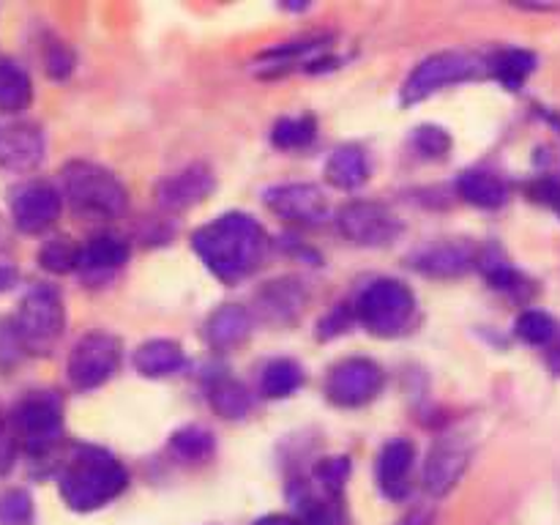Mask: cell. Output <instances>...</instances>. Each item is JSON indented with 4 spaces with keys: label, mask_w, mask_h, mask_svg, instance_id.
I'll return each instance as SVG.
<instances>
[{
    "label": "cell",
    "mask_w": 560,
    "mask_h": 525,
    "mask_svg": "<svg viewBox=\"0 0 560 525\" xmlns=\"http://www.w3.org/2000/svg\"><path fill=\"white\" fill-rule=\"evenodd\" d=\"M120 366V342L107 331H91L71 348L69 372L71 386L80 392L104 386Z\"/></svg>",
    "instance_id": "ba28073f"
},
{
    "label": "cell",
    "mask_w": 560,
    "mask_h": 525,
    "mask_svg": "<svg viewBox=\"0 0 560 525\" xmlns=\"http://www.w3.org/2000/svg\"><path fill=\"white\" fill-rule=\"evenodd\" d=\"M547 364H550V370L556 372V375H560V334L550 342V353H547Z\"/></svg>",
    "instance_id": "ab89813d"
},
{
    "label": "cell",
    "mask_w": 560,
    "mask_h": 525,
    "mask_svg": "<svg viewBox=\"0 0 560 525\" xmlns=\"http://www.w3.org/2000/svg\"><path fill=\"white\" fill-rule=\"evenodd\" d=\"M255 525H301L295 517H288V514H268V517L257 520Z\"/></svg>",
    "instance_id": "60d3db41"
},
{
    "label": "cell",
    "mask_w": 560,
    "mask_h": 525,
    "mask_svg": "<svg viewBox=\"0 0 560 525\" xmlns=\"http://www.w3.org/2000/svg\"><path fill=\"white\" fill-rule=\"evenodd\" d=\"M304 383V370L293 359H273L262 366L260 392L268 399L290 397Z\"/></svg>",
    "instance_id": "484cf974"
},
{
    "label": "cell",
    "mask_w": 560,
    "mask_h": 525,
    "mask_svg": "<svg viewBox=\"0 0 560 525\" xmlns=\"http://www.w3.org/2000/svg\"><path fill=\"white\" fill-rule=\"evenodd\" d=\"M416 315V295L399 279H377L366 284L355 301V317L375 337H399Z\"/></svg>",
    "instance_id": "277c9868"
},
{
    "label": "cell",
    "mask_w": 560,
    "mask_h": 525,
    "mask_svg": "<svg viewBox=\"0 0 560 525\" xmlns=\"http://www.w3.org/2000/svg\"><path fill=\"white\" fill-rule=\"evenodd\" d=\"M129 485V474L115 454L102 446H74L63 470H60L58 490L66 506L74 512H93L107 506Z\"/></svg>",
    "instance_id": "7a4b0ae2"
},
{
    "label": "cell",
    "mask_w": 560,
    "mask_h": 525,
    "mask_svg": "<svg viewBox=\"0 0 560 525\" xmlns=\"http://www.w3.org/2000/svg\"><path fill=\"white\" fill-rule=\"evenodd\" d=\"M44 69H47L52 80H66L71 69H74V55H71V49L63 42L49 44L47 55H44Z\"/></svg>",
    "instance_id": "d590c367"
},
{
    "label": "cell",
    "mask_w": 560,
    "mask_h": 525,
    "mask_svg": "<svg viewBox=\"0 0 560 525\" xmlns=\"http://www.w3.org/2000/svg\"><path fill=\"white\" fill-rule=\"evenodd\" d=\"M60 206H63V197L52 184L31 180V184L20 186L11 197V219H14L16 230L36 235L52 228L55 219L60 217Z\"/></svg>",
    "instance_id": "7c38bea8"
},
{
    "label": "cell",
    "mask_w": 560,
    "mask_h": 525,
    "mask_svg": "<svg viewBox=\"0 0 560 525\" xmlns=\"http://www.w3.org/2000/svg\"><path fill=\"white\" fill-rule=\"evenodd\" d=\"M170 446H173V452L178 454L180 459H186V463H202V459L211 457L217 443H213V435L206 427L189 424L173 432Z\"/></svg>",
    "instance_id": "4316f807"
},
{
    "label": "cell",
    "mask_w": 560,
    "mask_h": 525,
    "mask_svg": "<svg viewBox=\"0 0 560 525\" xmlns=\"http://www.w3.org/2000/svg\"><path fill=\"white\" fill-rule=\"evenodd\" d=\"M31 74L16 60H0V113L14 115L31 104Z\"/></svg>",
    "instance_id": "d4e9b609"
},
{
    "label": "cell",
    "mask_w": 560,
    "mask_h": 525,
    "mask_svg": "<svg viewBox=\"0 0 560 525\" xmlns=\"http://www.w3.org/2000/svg\"><path fill=\"white\" fill-rule=\"evenodd\" d=\"M366 178H370V164H366V156L361 148L342 145L328 156L326 180L334 189H359Z\"/></svg>",
    "instance_id": "603a6c76"
},
{
    "label": "cell",
    "mask_w": 560,
    "mask_h": 525,
    "mask_svg": "<svg viewBox=\"0 0 560 525\" xmlns=\"http://www.w3.org/2000/svg\"><path fill=\"white\" fill-rule=\"evenodd\" d=\"M208 402L222 419H244L252 410V397L244 383L228 375H219L208 383Z\"/></svg>",
    "instance_id": "cb8c5ba5"
},
{
    "label": "cell",
    "mask_w": 560,
    "mask_h": 525,
    "mask_svg": "<svg viewBox=\"0 0 560 525\" xmlns=\"http://www.w3.org/2000/svg\"><path fill=\"white\" fill-rule=\"evenodd\" d=\"M14 430L20 438L22 448L31 457H44L58 446L63 435V416H60V402L49 394H31L14 408Z\"/></svg>",
    "instance_id": "52a82bcc"
},
{
    "label": "cell",
    "mask_w": 560,
    "mask_h": 525,
    "mask_svg": "<svg viewBox=\"0 0 560 525\" xmlns=\"http://www.w3.org/2000/svg\"><path fill=\"white\" fill-rule=\"evenodd\" d=\"M413 145L421 156L427 159H443L452 151V137L441 126H419L413 135Z\"/></svg>",
    "instance_id": "e575fe53"
},
{
    "label": "cell",
    "mask_w": 560,
    "mask_h": 525,
    "mask_svg": "<svg viewBox=\"0 0 560 525\" xmlns=\"http://www.w3.org/2000/svg\"><path fill=\"white\" fill-rule=\"evenodd\" d=\"M470 452L454 438H438L435 446L430 448L424 463V487L430 495L443 498L457 487L463 474L468 470Z\"/></svg>",
    "instance_id": "4fadbf2b"
},
{
    "label": "cell",
    "mask_w": 560,
    "mask_h": 525,
    "mask_svg": "<svg viewBox=\"0 0 560 525\" xmlns=\"http://www.w3.org/2000/svg\"><path fill=\"white\" fill-rule=\"evenodd\" d=\"M530 195L536 197L539 202H545V206L556 208L560 213V180L558 178H539L534 186H530Z\"/></svg>",
    "instance_id": "8d00e7d4"
},
{
    "label": "cell",
    "mask_w": 560,
    "mask_h": 525,
    "mask_svg": "<svg viewBox=\"0 0 560 525\" xmlns=\"http://www.w3.org/2000/svg\"><path fill=\"white\" fill-rule=\"evenodd\" d=\"M11 463H14V443H11L5 432H0V474H5Z\"/></svg>",
    "instance_id": "74e56055"
},
{
    "label": "cell",
    "mask_w": 560,
    "mask_h": 525,
    "mask_svg": "<svg viewBox=\"0 0 560 525\" xmlns=\"http://www.w3.org/2000/svg\"><path fill=\"white\" fill-rule=\"evenodd\" d=\"M16 268L11 266V262H0V293H5V290H11L16 284Z\"/></svg>",
    "instance_id": "f35d334b"
},
{
    "label": "cell",
    "mask_w": 560,
    "mask_h": 525,
    "mask_svg": "<svg viewBox=\"0 0 560 525\" xmlns=\"http://www.w3.org/2000/svg\"><path fill=\"white\" fill-rule=\"evenodd\" d=\"M63 301H60V293L52 284H36V288L27 290L25 299L20 301L14 323H11L22 350H27V353H47V350H52V345L63 334Z\"/></svg>",
    "instance_id": "5b68a950"
},
{
    "label": "cell",
    "mask_w": 560,
    "mask_h": 525,
    "mask_svg": "<svg viewBox=\"0 0 560 525\" xmlns=\"http://www.w3.org/2000/svg\"><path fill=\"white\" fill-rule=\"evenodd\" d=\"M262 202L273 217L284 219L290 224H304L315 228L328 217V197L315 184H279L266 189Z\"/></svg>",
    "instance_id": "8fae6325"
},
{
    "label": "cell",
    "mask_w": 560,
    "mask_h": 525,
    "mask_svg": "<svg viewBox=\"0 0 560 525\" xmlns=\"http://www.w3.org/2000/svg\"><path fill=\"white\" fill-rule=\"evenodd\" d=\"M77 252H80V246L71 244L69 238H55L42 246L38 262L52 273H69L77 268Z\"/></svg>",
    "instance_id": "d6a6232c"
},
{
    "label": "cell",
    "mask_w": 560,
    "mask_h": 525,
    "mask_svg": "<svg viewBox=\"0 0 560 525\" xmlns=\"http://www.w3.org/2000/svg\"><path fill=\"white\" fill-rule=\"evenodd\" d=\"M129 260V246L115 235H96L77 252V268L85 277H109Z\"/></svg>",
    "instance_id": "ffe728a7"
},
{
    "label": "cell",
    "mask_w": 560,
    "mask_h": 525,
    "mask_svg": "<svg viewBox=\"0 0 560 525\" xmlns=\"http://www.w3.org/2000/svg\"><path fill=\"white\" fill-rule=\"evenodd\" d=\"M252 328H255V320H252L249 310L238 304H224L208 317L206 339L211 342V348L230 350L244 345L249 339Z\"/></svg>",
    "instance_id": "d6986e66"
},
{
    "label": "cell",
    "mask_w": 560,
    "mask_h": 525,
    "mask_svg": "<svg viewBox=\"0 0 560 525\" xmlns=\"http://www.w3.org/2000/svg\"><path fill=\"white\" fill-rule=\"evenodd\" d=\"M257 306H260L262 317L268 323H277V326H284V323H293L295 317L304 312L306 306V290L299 279L282 277L268 282L266 288L257 293Z\"/></svg>",
    "instance_id": "ac0fdd59"
},
{
    "label": "cell",
    "mask_w": 560,
    "mask_h": 525,
    "mask_svg": "<svg viewBox=\"0 0 560 525\" xmlns=\"http://www.w3.org/2000/svg\"><path fill=\"white\" fill-rule=\"evenodd\" d=\"M191 249L213 277L235 284L262 266L268 255V235L249 213H224L195 230Z\"/></svg>",
    "instance_id": "6da1fadb"
},
{
    "label": "cell",
    "mask_w": 560,
    "mask_h": 525,
    "mask_svg": "<svg viewBox=\"0 0 560 525\" xmlns=\"http://www.w3.org/2000/svg\"><path fill=\"white\" fill-rule=\"evenodd\" d=\"M304 512V525H348L339 498H312L304 492V501L299 503Z\"/></svg>",
    "instance_id": "4dcf8cb0"
},
{
    "label": "cell",
    "mask_w": 560,
    "mask_h": 525,
    "mask_svg": "<svg viewBox=\"0 0 560 525\" xmlns=\"http://www.w3.org/2000/svg\"><path fill=\"white\" fill-rule=\"evenodd\" d=\"M317 135V124L310 115H299V118H282L273 124L271 142L282 151H299L306 148Z\"/></svg>",
    "instance_id": "f1b7e54d"
},
{
    "label": "cell",
    "mask_w": 560,
    "mask_h": 525,
    "mask_svg": "<svg viewBox=\"0 0 560 525\" xmlns=\"http://www.w3.org/2000/svg\"><path fill=\"white\" fill-rule=\"evenodd\" d=\"M457 191L465 202L476 208H501L509 200L506 180L490 170H468L459 175Z\"/></svg>",
    "instance_id": "7402d4cb"
},
{
    "label": "cell",
    "mask_w": 560,
    "mask_h": 525,
    "mask_svg": "<svg viewBox=\"0 0 560 525\" xmlns=\"http://www.w3.org/2000/svg\"><path fill=\"white\" fill-rule=\"evenodd\" d=\"M213 186H217V178H213L211 167H206V164H189V167L167 175L159 184V206L164 211H186V208L206 200L213 191Z\"/></svg>",
    "instance_id": "5bb4252c"
},
{
    "label": "cell",
    "mask_w": 560,
    "mask_h": 525,
    "mask_svg": "<svg viewBox=\"0 0 560 525\" xmlns=\"http://www.w3.org/2000/svg\"><path fill=\"white\" fill-rule=\"evenodd\" d=\"M33 523V498L31 492L5 490L0 495V525H31Z\"/></svg>",
    "instance_id": "836d02e7"
},
{
    "label": "cell",
    "mask_w": 560,
    "mask_h": 525,
    "mask_svg": "<svg viewBox=\"0 0 560 525\" xmlns=\"http://www.w3.org/2000/svg\"><path fill=\"white\" fill-rule=\"evenodd\" d=\"M517 337L528 345H550L558 337V323L547 312L528 310L517 317Z\"/></svg>",
    "instance_id": "f546056e"
},
{
    "label": "cell",
    "mask_w": 560,
    "mask_h": 525,
    "mask_svg": "<svg viewBox=\"0 0 560 525\" xmlns=\"http://www.w3.org/2000/svg\"><path fill=\"white\" fill-rule=\"evenodd\" d=\"M63 195L77 213L113 219L129 206V191L118 175L93 162H69L63 167Z\"/></svg>",
    "instance_id": "3957f363"
},
{
    "label": "cell",
    "mask_w": 560,
    "mask_h": 525,
    "mask_svg": "<svg viewBox=\"0 0 560 525\" xmlns=\"http://www.w3.org/2000/svg\"><path fill=\"white\" fill-rule=\"evenodd\" d=\"M476 249L465 241H443V244L424 246L413 255V268L424 277L435 279H452L463 277L470 266L476 262Z\"/></svg>",
    "instance_id": "e0dca14e"
},
{
    "label": "cell",
    "mask_w": 560,
    "mask_h": 525,
    "mask_svg": "<svg viewBox=\"0 0 560 525\" xmlns=\"http://www.w3.org/2000/svg\"><path fill=\"white\" fill-rule=\"evenodd\" d=\"M337 228L345 238L359 246H388L402 233V222L397 213L370 200H355L339 208Z\"/></svg>",
    "instance_id": "9c48e42d"
},
{
    "label": "cell",
    "mask_w": 560,
    "mask_h": 525,
    "mask_svg": "<svg viewBox=\"0 0 560 525\" xmlns=\"http://www.w3.org/2000/svg\"><path fill=\"white\" fill-rule=\"evenodd\" d=\"M0 432H3V416H0Z\"/></svg>",
    "instance_id": "7bdbcfd3"
},
{
    "label": "cell",
    "mask_w": 560,
    "mask_h": 525,
    "mask_svg": "<svg viewBox=\"0 0 560 525\" xmlns=\"http://www.w3.org/2000/svg\"><path fill=\"white\" fill-rule=\"evenodd\" d=\"M44 135L33 124H0V167L27 173L44 159Z\"/></svg>",
    "instance_id": "9a60e30c"
},
{
    "label": "cell",
    "mask_w": 560,
    "mask_h": 525,
    "mask_svg": "<svg viewBox=\"0 0 560 525\" xmlns=\"http://www.w3.org/2000/svg\"><path fill=\"white\" fill-rule=\"evenodd\" d=\"M416 446L405 438H394L381 448L377 457V481L383 495L392 501H402L410 492V470H413Z\"/></svg>",
    "instance_id": "2e32d148"
},
{
    "label": "cell",
    "mask_w": 560,
    "mask_h": 525,
    "mask_svg": "<svg viewBox=\"0 0 560 525\" xmlns=\"http://www.w3.org/2000/svg\"><path fill=\"white\" fill-rule=\"evenodd\" d=\"M481 63L468 52H435L421 60L402 85V104H419L448 85H459L479 74Z\"/></svg>",
    "instance_id": "8992f818"
},
{
    "label": "cell",
    "mask_w": 560,
    "mask_h": 525,
    "mask_svg": "<svg viewBox=\"0 0 560 525\" xmlns=\"http://www.w3.org/2000/svg\"><path fill=\"white\" fill-rule=\"evenodd\" d=\"M534 69H536V58L528 52V49H503V52L495 58V63H492L495 77L509 88V91L523 88V82L534 74Z\"/></svg>",
    "instance_id": "83f0119b"
},
{
    "label": "cell",
    "mask_w": 560,
    "mask_h": 525,
    "mask_svg": "<svg viewBox=\"0 0 560 525\" xmlns=\"http://www.w3.org/2000/svg\"><path fill=\"white\" fill-rule=\"evenodd\" d=\"M427 523H430V514H427V512H413V514H408V517H405L399 525H427Z\"/></svg>",
    "instance_id": "b9f144b4"
},
{
    "label": "cell",
    "mask_w": 560,
    "mask_h": 525,
    "mask_svg": "<svg viewBox=\"0 0 560 525\" xmlns=\"http://www.w3.org/2000/svg\"><path fill=\"white\" fill-rule=\"evenodd\" d=\"M386 375L372 359H345L328 372L326 394L339 408H361L381 394Z\"/></svg>",
    "instance_id": "30bf717a"
},
{
    "label": "cell",
    "mask_w": 560,
    "mask_h": 525,
    "mask_svg": "<svg viewBox=\"0 0 560 525\" xmlns=\"http://www.w3.org/2000/svg\"><path fill=\"white\" fill-rule=\"evenodd\" d=\"M350 476V459L348 457H326L317 463L315 468V479L317 485L323 487L328 498H339L342 495L345 485H348Z\"/></svg>",
    "instance_id": "1f68e13d"
},
{
    "label": "cell",
    "mask_w": 560,
    "mask_h": 525,
    "mask_svg": "<svg viewBox=\"0 0 560 525\" xmlns=\"http://www.w3.org/2000/svg\"><path fill=\"white\" fill-rule=\"evenodd\" d=\"M135 366L145 377H167L186 366V353L175 339H148L135 350Z\"/></svg>",
    "instance_id": "44dd1931"
}]
</instances>
